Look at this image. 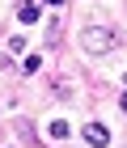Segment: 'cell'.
<instances>
[{
    "label": "cell",
    "instance_id": "obj_1",
    "mask_svg": "<svg viewBox=\"0 0 127 148\" xmlns=\"http://www.w3.org/2000/svg\"><path fill=\"white\" fill-rule=\"evenodd\" d=\"M115 42H119V38H115L110 25H85V34H81V47L89 51V55H106Z\"/></svg>",
    "mask_w": 127,
    "mask_h": 148
},
{
    "label": "cell",
    "instance_id": "obj_2",
    "mask_svg": "<svg viewBox=\"0 0 127 148\" xmlns=\"http://www.w3.org/2000/svg\"><path fill=\"white\" fill-rule=\"evenodd\" d=\"M81 136H85V144H93V148H106V144H110V131H106L102 123H85Z\"/></svg>",
    "mask_w": 127,
    "mask_h": 148
},
{
    "label": "cell",
    "instance_id": "obj_3",
    "mask_svg": "<svg viewBox=\"0 0 127 148\" xmlns=\"http://www.w3.org/2000/svg\"><path fill=\"white\" fill-rule=\"evenodd\" d=\"M17 17L21 21H38V0H17Z\"/></svg>",
    "mask_w": 127,
    "mask_h": 148
},
{
    "label": "cell",
    "instance_id": "obj_4",
    "mask_svg": "<svg viewBox=\"0 0 127 148\" xmlns=\"http://www.w3.org/2000/svg\"><path fill=\"white\" fill-rule=\"evenodd\" d=\"M47 136H51V140H64V136H68V123H64V119H51Z\"/></svg>",
    "mask_w": 127,
    "mask_h": 148
},
{
    "label": "cell",
    "instance_id": "obj_5",
    "mask_svg": "<svg viewBox=\"0 0 127 148\" xmlns=\"http://www.w3.org/2000/svg\"><path fill=\"white\" fill-rule=\"evenodd\" d=\"M47 38H51V42L59 38V17H51V21H47Z\"/></svg>",
    "mask_w": 127,
    "mask_h": 148
},
{
    "label": "cell",
    "instance_id": "obj_6",
    "mask_svg": "<svg viewBox=\"0 0 127 148\" xmlns=\"http://www.w3.org/2000/svg\"><path fill=\"white\" fill-rule=\"evenodd\" d=\"M119 106H123V114H127V76H123V102H119Z\"/></svg>",
    "mask_w": 127,
    "mask_h": 148
},
{
    "label": "cell",
    "instance_id": "obj_7",
    "mask_svg": "<svg viewBox=\"0 0 127 148\" xmlns=\"http://www.w3.org/2000/svg\"><path fill=\"white\" fill-rule=\"evenodd\" d=\"M47 4H55V9H59V4H64V0H47Z\"/></svg>",
    "mask_w": 127,
    "mask_h": 148
}]
</instances>
